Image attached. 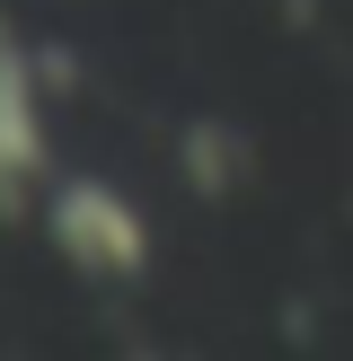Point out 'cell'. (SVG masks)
I'll list each match as a JSON object with an SVG mask.
<instances>
[{
  "instance_id": "cell-1",
  "label": "cell",
  "mask_w": 353,
  "mask_h": 361,
  "mask_svg": "<svg viewBox=\"0 0 353 361\" xmlns=\"http://www.w3.org/2000/svg\"><path fill=\"white\" fill-rule=\"evenodd\" d=\"M35 229L80 282H141L150 274V212L115 176H53L35 194Z\"/></svg>"
},
{
  "instance_id": "cell-2",
  "label": "cell",
  "mask_w": 353,
  "mask_h": 361,
  "mask_svg": "<svg viewBox=\"0 0 353 361\" xmlns=\"http://www.w3.org/2000/svg\"><path fill=\"white\" fill-rule=\"evenodd\" d=\"M53 185V123H44V71L18 18L0 9V221H35V194Z\"/></svg>"
},
{
  "instance_id": "cell-3",
  "label": "cell",
  "mask_w": 353,
  "mask_h": 361,
  "mask_svg": "<svg viewBox=\"0 0 353 361\" xmlns=\"http://www.w3.org/2000/svg\"><path fill=\"white\" fill-rule=\"evenodd\" d=\"M186 168H194V194H229V185H239L229 123H186Z\"/></svg>"
}]
</instances>
